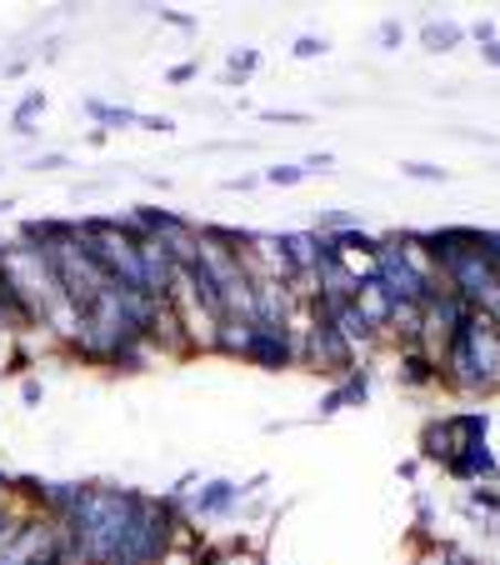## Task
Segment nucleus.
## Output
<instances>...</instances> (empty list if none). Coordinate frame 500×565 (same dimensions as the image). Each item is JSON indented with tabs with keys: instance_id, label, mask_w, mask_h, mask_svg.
Wrapping results in <instances>:
<instances>
[{
	"instance_id": "13",
	"label": "nucleus",
	"mask_w": 500,
	"mask_h": 565,
	"mask_svg": "<svg viewBox=\"0 0 500 565\" xmlns=\"http://www.w3.org/2000/svg\"><path fill=\"white\" fill-rule=\"evenodd\" d=\"M45 106H51V100H45V90H25L21 100H15V110H11V130L21 140H35V120L45 116Z\"/></svg>"
},
{
	"instance_id": "40",
	"label": "nucleus",
	"mask_w": 500,
	"mask_h": 565,
	"mask_svg": "<svg viewBox=\"0 0 500 565\" xmlns=\"http://www.w3.org/2000/svg\"><path fill=\"white\" fill-rule=\"evenodd\" d=\"M15 211V195H0V215H11Z\"/></svg>"
},
{
	"instance_id": "28",
	"label": "nucleus",
	"mask_w": 500,
	"mask_h": 565,
	"mask_svg": "<svg viewBox=\"0 0 500 565\" xmlns=\"http://www.w3.org/2000/svg\"><path fill=\"white\" fill-rule=\"evenodd\" d=\"M480 256H486V266L500 276V231H480Z\"/></svg>"
},
{
	"instance_id": "26",
	"label": "nucleus",
	"mask_w": 500,
	"mask_h": 565,
	"mask_svg": "<svg viewBox=\"0 0 500 565\" xmlns=\"http://www.w3.org/2000/svg\"><path fill=\"white\" fill-rule=\"evenodd\" d=\"M260 120H266V126H310V116H306V110H280V106L260 110Z\"/></svg>"
},
{
	"instance_id": "33",
	"label": "nucleus",
	"mask_w": 500,
	"mask_h": 565,
	"mask_svg": "<svg viewBox=\"0 0 500 565\" xmlns=\"http://www.w3.org/2000/svg\"><path fill=\"white\" fill-rule=\"evenodd\" d=\"M300 166H306V175H310V171H336V156H330V150H310Z\"/></svg>"
},
{
	"instance_id": "16",
	"label": "nucleus",
	"mask_w": 500,
	"mask_h": 565,
	"mask_svg": "<svg viewBox=\"0 0 500 565\" xmlns=\"http://www.w3.org/2000/svg\"><path fill=\"white\" fill-rule=\"evenodd\" d=\"M361 215L355 211H316V221H310V231L320 235V241H336V235H345V231H361Z\"/></svg>"
},
{
	"instance_id": "29",
	"label": "nucleus",
	"mask_w": 500,
	"mask_h": 565,
	"mask_svg": "<svg viewBox=\"0 0 500 565\" xmlns=\"http://www.w3.org/2000/svg\"><path fill=\"white\" fill-rule=\"evenodd\" d=\"M195 75H201V55H195V61H181V65H171V71H166V81H171V86H191Z\"/></svg>"
},
{
	"instance_id": "12",
	"label": "nucleus",
	"mask_w": 500,
	"mask_h": 565,
	"mask_svg": "<svg viewBox=\"0 0 500 565\" xmlns=\"http://www.w3.org/2000/svg\"><path fill=\"white\" fill-rule=\"evenodd\" d=\"M81 110H86L100 130H110V136H116V130H130L140 120V110H130L126 100H100V96H86L81 100Z\"/></svg>"
},
{
	"instance_id": "20",
	"label": "nucleus",
	"mask_w": 500,
	"mask_h": 565,
	"mask_svg": "<svg viewBox=\"0 0 500 565\" xmlns=\"http://www.w3.org/2000/svg\"><path fill=\"white\" fill-rule=\"evenodd\" d=\"M31 515H35V511H25V505L15 501V495H11V501H0V545H11V535L21 531V525L31 521Z\"/></svg>"
},
{
	"instance_id": "38",
	"label": "nucleus",
	"mask_w": 500,
	"mask_h": 565,
	"mask_svg": "<svg viewBox=\"0 0 500 565\" xmlns=\"http://www.w3.org/2000/svg\"><path fill=\"white\" fill-rule=\"evenodd\" d=\"M480 61H486V65H500V41H490L486 51H480Z\"/></svg>"
},
{
	"instance_id": "4",
	"label": "nucleus",
	"mask_w": 500,
	"mask_h": 565,
	"mask_svg": "<svg viewBox=\"0 0 500 565\" xmlns=\"http://www.w3.org/2000/svg\"><path fill=\"white\" fill-rule=\"evenodd\" d=\"M241 501H245V495H241V480L205 476L181 505H185V515H191L195 525H221V521H231V515H241Z\"/></svg>"
},
{
	"instance_id": "15",
	"label": "nucleus",
	"mask_w": 500,
	"mask_h": 565,
	"mask_svg": "<svg viewBox=\"0 0 500 565\" xmlns=\"http://www.w3.org/2000/svg\"><path fill=\"white\" fill-rule=\"evenodd\" d=\"M336 391H341L345 411H361L365 401H371V361H361L351 375H341V381H336Z\"/></svg>"
},
{
	"instance_id": "2",
	"label": "nucleus",
	"mask_w": 500,
	"mask_h": 565,
	"mask_svg": "<svg viewBox=\"0 0 500 565\" xmlns=\"http://www.w3.org/2000/svg\"><path fill=\"white\" fill-rule=\"evenodd\" d=\"M440 385L456 395H490L500 391V320L486 310H470L456 341L440 351Z\"/></svg>"
},
{
	"instance_id": "37",
	"label": "nucleus",
	"mask_w": 500,
	"mask_h": 565,
	"mask_svg": "<svg viewBox=\"0 0 500 565\" xmlns=\"http://www.w3.org/2000/svg\"><path fill=\"white\" fill-rule=\"evenodd\" d=\"M106 140H110V130H100V126H91V136H86V146H91V150H100V146H106Z\"/></svg>"
},
{
	"instance_id": "17",
	"label": "nucleus",
	"mask_w": 500,
	"mask_h": 565,
	"mask_svg": "<svg viewBox=\"0 0 500 565\" xmlns=\"http://www.w3.org/2000/svg\"><path fill=\"white\" fill-rule=\"evenodd\" d=\"M256 71H260V51H256V45H245V51H231L221 81H225V86H245V81H251Z\"/></svg>"
},
{
	"instance_id": "32",
	"label": "nucleus",
	"mask_w": 500,
	"mask_h": 565,
	"mask_svg": "<svg viewBox=\"0 0 500 565\" xmlns=\"http://www.w3.org/2000/svg\"><path fill=\"white\" fill-rule=\"evenodd\" d=\"M41 401H45V385L41 381H35V375H25V381H21V406H41Z\"/></svg>"
},
{
	"instance_id": "21",
	"label": "nucleus",
	"mask_w": 500,
	"mask_h": 565,
	"mask_svg": "<svg viewBox=\"0 0 500 565\" xmlns=\"http://www.w3.org/2000/svg\"><path fill=\"white\" fill-rule=\"evenodd\" d=\"M456 426H460V440H466V446H480V440L490 436V416H486V411H460Z\"/></svg>"
},
{
	"instance_id": "10",
	"label": "nucleus",
	"mask_w": 500,
	"mask_h": 565,
	"mask_svg": "<svg viewBox=\"0 0 500 565\" xmlns=\"http://www.w3.org/2000/svg\"><path fill=\"white\" fill-rule=\"evenodd\" d=\"M286 241V256H290V280H316V266H320V241L310 225H296V231H280Z\"/></svg>"
},
{
	"instance_id": "36",
	"label": "nucleus",
	"mask_w": 500,
	"mask_h": 565,
	"mask_svg": "<svg viewBox=\"0 0 500 565\" xmlns=\"http://www.w3.org/2000/svg\"><path fill=\"white\" fill-rule=\"evenodd\" d=\"M470 35H476L480 45H490V41H496V25H490V21H480V25H476V31H470Z\"/></svg>"
},
{
	"instance_id": "14",
	"label": "nucleus",
	"mask_w": 500,
	"mask_h": 565,
	"mask_svg": "<svg viewBox=\"0 0 500 565\" xmlns=\"http://www.w3.org/2000/svg\"><path fill=\"white\" fill-rule=\"evenodd\" d=\"M460 41H466V31H460L456 21H426L421 25V45H426L430 55H450Z\"/></svg>"
},
{
	"instance_id": "3",
	"label": "nucleus",
	"mask_w": 500,
	"mask_h": 565,
	"mask_svg": "<svg viewBox=\"0 0 500 565\" xmlns=\"http://www.w3.org/2000/svg\"><path fill=\"white\" fill-rule=\"evenodd\" d=\"M306 326L296 331V341H300V365L306 371H316V375H330V385L341 381V375H351L355 365H361V355L351 351V345L341 341V331L326 320V310L316 306V300H306Z\"/></svg>"
},
{
	"instance_id": "24",
	"label": "nucleus",
	"mask_w": 500,
	"mask_h": 565,
	"mask_svg": "<svg viewBox=\"0 0 500 565\" xmlns=\"http://www.w3.org/2000/svg\"><path fill=\"white\" fill-rule=\"evenodd\" d=\"M156 15H160V25H171V31H195V25H201L191 11H181V6H160Z\"/></svg>"
},
{
	"instance_id": "31",
	"label": "nucleus",
	"mask_w": 500,
	"mask_h": 565,
	"mask_svg": "<svg viewBox=\"0 0 500 565\" xmlns=\"http://www.w3.org/2000/svg\"><path fill=\"white\" fill-rule=\"evenodd\" d=\"M345 411V401H341V391H336V385H330L326 395H320V406H316V420H330V416H341Z\"/></svg>"
},
{
	"instance_id": "35",
	"label": "nucleus",
	"mask_w": 500,
	"mask_h": 565,
	"mask_svg": "<svg viewBox=\"0 0 500 565\" xmlns=\"http://www.w3.org/2000/svg\"><path fill=\"white\" fill-rule=\"evenodd\" d=\"M11 495H15V470L0 466V501H11Z\"/></svg>"
},
{
	"instance_id": "25",
	"label": "nucleus",
	"mask_w": 500,
	"mask_h": 565,
	"mask_svg": "<svg viewBox=\"0 0 500 565\" xmlns=\"http://www.w3.org/2000/svg\"><path fill=\"white\" fill-rule=\"evenodd\" d=\"M401 41H405V25L401 21H381V25H375V45H381V51H401Z\"/></svg>"
},
{
	"instance_id": "19",
	"label": "nucleus",
	"mask_w": 500,
	"mask_h": 565,
	"mask_svg": "<svg viewBox=\"0 0 500 565\" xmlns=\"http://www.w3.org/2000/svg\"><path fill=\"white\" fill-rule=\"evenodd\" d=\"M460 545L456 541H426V545H415L411 565H456Z\"/></svg>"
},
{
	"instance_id": "30",
	"label": "nucleus",
	"mask_w": 500,
	"mask_h": 565,
	"mask_svg": "<svg viewBox=\"0 0 500 565\" xmlns=\"http://www.w3.org/2000/svg\"><path fill=\"white\" fill-rule=\"evenodd\" d=\"M221 191L225 195H251V191H260V175H225Z\"/></svg>"
},
{
	"instance_id": "8",
	"label": "nucleus",
	"mask_w": 500,
	"mask_h": 565,
	"mask_svg": "<svg viewBox=\"0 0 500 565\" xmlns=\"http://www.w3.org/2000/svg\"><path fill=\"white\" fill-rule=\"evenodd\" d=\"M395 385L401 391H430V385H440V361L421 345H405V351H395Z\"/></svg>"
},
{
	"instance_id": "7",
	"label": "nucleus",
	"mask_w": 500,
	"mask_h": 565,
	"mask_svg": "<svg viewBox=\"0 0 500 565\" xmlns=\"http://www.w3.org/2000/svg\"><path fill=\"white\" fill-rule=\"evenodd\" d=\"M351 300H355V310L365 316V326H371V331L385 341V331H391V316H395V300H391V290L375 280V270L355 280V296Z\"/></svg>"
},
{
	"instance_id": "5",
	"label": "nucleus",
	"mask_w": 500,
	"mask_h": 565,
	"mask_svg": "<svg viewBox=\"0 0 500 565\" xmlns=\"http://www.w3.org/2000/svg\"><path fill=\"white\" fill-rule=\"evenodd\" d=\"M245 365H260V371H296L300 365V341L296 331H266V326H256V341H251V351H245Z\"/></svg>"
},
{
	"instance_id": "39",
	"label": "nucleus",
	"mask_w": 500,
	"mask_h": 565,
	"mask_svg": "<svg viewBox=\"0 0 500 565\" xmlns=\"http://www.w3.org/2000/svg\"><path fill=\"white\" fill-rule=\"evenodd\" d=\"M191 561H195V555H175V551H171V555H166V561H160V565H191Z\"/></svg>"
},
{
	"instance_id": "1",
	"label": "nucleus",
	"mask_w": 500,
	"mask_h": 565,
	"mask_svg": "<svg viewBox=\"0 0 500 565\" xmlns=\"http://www.w3.org/2000/svg\"><path fill=\"white\" fill-rule=\"evenodd\" d=\"M146 501H150V491H136V486L86 480V495H81L75 515L61 521L65 535H71V545H75V561L81 565H116V555L126 551Z\"/></svg>"
},
{
	"instance_id": "18",
	"label": "nucleus",
	"mask_w": 500,
	"mask_h": 565,
	"mask_svg": "<svg viewBox=\"0 0 500 565\" xmlns=\"http://www.w3.org/2000/svg\"><path fill=\"white\" fill-rule=\"evenodd\" d=\"M306 181V166L300 160H276V166H266L260 171V185H276V191H290V185Z\"/></svg>"
},
{
	"instance_id": "6",
	"label": "nucleus",
	"mask_w": 500,
	"mask_h": 565,
	"mask_svg": "<svg viewBox=\"0 0 500 565\" xmlns=\"http://www.w3.org/2000/svg\"><path fill=\"white\" fill-rule=\"evenodd\" d=\"M460 450H466V440H460L456 416H430L426 426H421V460H430V466L446 470Z\"/></svg>"
},
{
	"instance_id": "27",
	"label": "nucleus",
	"mask_w": 500,
	"mask_h": 565,
	"mask_svg": "<svg viewBox=\"0 0 500 565\" xmlns=\"http://www.w3.org/2000/svg\"><path fill=\"white\" fill-rule=\"evenodd\" d=\"M31 171L35 175H41V171H71V156H65V150H45V156L31 160Z\"/></svg>"
},
{
	"instance_id": "9",
	"label": "nucleus",
	"mask_w": 500,
	"mask_h": 565,
	"mask_svg": "<svg viewBox=\"0 0 500 565\" xmlns=\"http://www.w3.org/2000/svg\"><path fill=\"white\" fill-rule=\"evenodd\" d=\"M446 476L450 480H466V486H490V480L500 476V460H496V450H490V440H480V446H466L446 466Z\"/></svg>"
},
{
	"instance_id": "34",
	"label": "nucleus",
	"mask_w": 500,
	"mask_h": 565,
	"mask_svg": "<svg viewBox=\"0 0 500 565\" xmlns=\"http://www.w3.org/2000/svg\"><path fill=\"white\" fill-rule=\"evenodd\" d=\"M140 130H160V136H175V116H140Z\"/></svg>"
},
{
	"instance_id": "22",
	"label": "nucleus",
	"mask_w": 500,
	"mask_h": 565,
	"mask_svg": "<svg viewBox=\"0 0 500 565\" xmlns=\"http://www.w3.org/2000/svg\"><path fill=\"white\" fill-rule=\"evenodd\" d=\"M401 175H411V181H421V185H446L450 181L446 166H430V160H401Z\"/></svg>"
},
{
	"instance_id": "11",
	"label": "nucleus",
	"mask_w": 500,
	"mask_h": 565,
	"mask_svg": "<svg viewBox=\"0 0 500 565\" xmlns=\"http://www.w3.org/2000/svg\"><path fill=\"white\" fill-rule=\"evenodd\" d=\"M251 341H256V320L225 316L221 326H215V355H225V361H245Z\"/></svg>"
},
{
	"instance_id": "23",
	"label": "nucleus",
	"mask_w": 500,
	"mask_h": 565,
	"mask_svg": "<svg viewBox=\"0 0 500 565\" xmlns=\"http://www.w3.org/2000/svg\"><path fill=\"white\" fill-rule=\"evenodd\" d=\"M326 51H330L326 35H296V41H290V55H296V61H320Z\"/></svg>"
}]
</instances>
